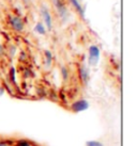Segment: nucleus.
<instances>
[{"label": "nucleus", "instance_id": "obj_1", "mask_svg": "<svg viewBox=\"0 0 137 146\" xmlns=\"http://www.w3.org/2000/svg\"><path fill=\"white\" fill-rule=\"evenodd\" d=\"M8 23L10 27L15 31V32H23L25 29V23L23 18L18 15H10L8 17Z\"/></svg>", "mask_w": 137, "mask_h": 146}, {"label": "nucleus", "instance_id": "obj_2", "mask_svg": "<svg viewBox=\"0 0 137 146\" xmlns=\"http://www.w3.org/2000/svg\"><path fill=\"white\" fill-rule=\"evenodd\" d=\"M100 56H101V50L97 45H91L89 47V59L88 62L91 66L97 65L100 61Z\"/></svg>", "mask_w": 137, "mask_h": 146}, {"label": "nucleus", "instance_id": "obj_3", "mask_svg": "<svg viewBox=\"0 0 137 146\" xmlns=\"http://www.w3.org/2000/svg\"><path fill=\"white\" fill-rule=\"evenodd\" d=\"M52 2H54V5L56 8V11L59 17L62 19V21H65L68 18V11L64 2L62 0H52Z\"/></svg>", "mask_w": 137, "mask_h": 146}, {"label": "nucleus", "instance_id": "obj_4", "mask_svg": "<svg viewBox=\"0 0 137 146\" xmlns=\"http://www.w3.org/2000/svg\"><path fill=\"white\" fill-rule=\"evenodd\" d=\"M41 16H42L43 24L45 25L46 29L48 31H50L52 29V14H50V11H49L46 5H42L41 7Z\"/></svg>", "mask_w": 137, "mask_h": 146}, {"label": "nucleus", "instance_id": "obj_5", "mask_svg": "<svg viewBox=\"0 0 137 146\" xmlns=\"http://www.w3.org/2000/svg\"><path fill=\"white\" fill-rule=\"evenodd\" d=\"M89 108V102L86 100V99H79V100H76L71 105V109L74 112H83Z\"/></svg>", "mask_w": 137, "mask_h": 146}, {"label": "nucleus", "instance_id": "obj_6", "mask_svg": "<svg viewBox=\"0 0 137 146\" xmlns=\"http://www.w3.org/2000/svg\"><path fill=\"white\" fill-rule=\"evenodd\" d=\"M71 4H72L74 9H75V11H76L78 14H79V16L81 18H85V8L83 7V4L79 2V0H68Z\"/></svg>", "mask_w": 137, "mask_h": 146}, {"label": "nucleus", "instance_id": "obj_7", "mask_svg": "<svg viewBox=\"0 0 137 146\" xmlns=\"http://www.w3.org/2000/svg\"><path fill=\"white\" fill-rule=\"evenodd\" d=\"M79 76L84 84H87L89 81V70L86 66H81L79 68Z\"/></svg>", "mask_w": 137, "mask_h": 146}, {"label": "nucleus", "instance_id": "obj_8", "mask_svg": "<svg viewBox=\"0 0 137 146\" xmlns=\"http://www.w3.org/2000/svg\"><path fill=\"white\" fill-rule=\"evenodd\" d=\"M34 31L38 34H40V35H45L47 29H46V27H45V25L43 23H38L36 25V27H34Z\"/></svg>", "mask_w": 137, "mask_h": 146}, {"label": "nucleus", "instance_id": "obj_9", "mask_svg": "<svg viewBox=\"0 0 137 146\" xmlns=\"http://www.w3.org/2000/svg\"><path fill=\"white\" fill-rule=\"evenodd\" d=\"M45 61H46V65L49 66L52 62V53L49 51V50H46L45 51Z\"/></svg>", "mask_w": 137, "mask_h": 146}, {"label": "nucleus", "instance_id": "obj_10", "mask_svg": "<svg viewBox=\"0 0 137 146\" xmlns=\"http://www.w3.org/2000/svg\"><path fill=\"white\" fill-rule=\"evenodd\" d=\"M61 76H62V79H63L64 81H66V80L68 79V70L66 67H64V66L61 68Z\"/></svg>", "mask_w": 137, "mask_h": 146}, {"label": "nucleus", "instance_id": "obj_11", "mask_svg": "<svg viewBox=\"0 0 137 146\" xmlns=\"http://www.w3.org/2000/svg\"><path fill=\"white\" fill-rule=\"evenodd\" d=\"M86 146H104L101 142L99 141H88L86 143Z\"/></svg>", "mask_w": 137, "mask_h": 146}, {"label": "nucleus", "instance_id": "obj_12", "mask_svg": "<svg viewBox=\"0 0 137 146\" xmlns=\"http://www.w3.org/2000/svg\"><path fill=\"white\" fill-rule=\"evenodd\" d=\"M10 78H11V80H12V82H14L15 83V68L14 67H12L11 68V70H10Z\"/></svg>", "mask_w": 137, "mask_h": 146}, {"label": "nucleus", "instance_id": "obj_13", "mask_svg": "<svg viewBox=\"0 0 137 146\" xmlns=\"http://www.w3.org/2000/svg\"><path fill=\"white\" fill-rule=\"evenodd\" d=\"M16 146H31V145H30L29 142H27V141L20 140V141H18V142L16 143Z\"/></svg>", "mask_w": 137, "mask_h": 146}, {"label": "nucleus", "instance_id": "obj_14", "mask_svg": "<svg viewBox=\"0 0 137 146\" xmlns=\"http://www.w3.org/2000/svg\"><path fill=\"white\" fill-rule=\"evenodd\" d=\"M4 53V48H3V46L0 44V56H2Z\"/></svg>", "mask_w": 137, "mask_h": 146}, {"label": "nucleus", "instance_id": "obj_15", "mask_svg": "<svg viewBox=\"0 0 137 146\" xmlns=\"http://www.w3.org/2000/svg\"><path fill=\"white\" fill-rule=\"evenodd\" d=\"M24 1V3L26 4V5H28L29 3H30V0H23Z\"/></svg>", "mask_w": 137, "mask_h": 146}, {"label": "nucleus", "instance_id": "obj_16", "mask_svg": "<svg viewBox=\"0 0 137 146\" xmlns=\"http://www.w3.org/2000/svg\"><path fill=\"white\" fill-rule=\"evenodd\" d=\"M0 146H7V145H4V144H2V143H0Z\"/></svg>", "mask_w": 137, "mask_h": 146}]
</instances>
